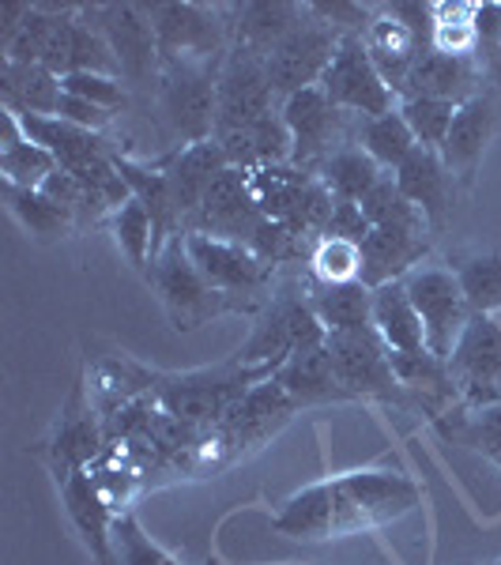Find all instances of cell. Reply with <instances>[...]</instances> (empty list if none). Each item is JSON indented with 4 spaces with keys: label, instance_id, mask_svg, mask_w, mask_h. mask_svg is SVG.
<instances>
[{
    "label": "cell",
    "instance_id": "obj_4",
    "mask_svg": "<svg viewBox=\"0 0 501 565\" xmlns=\"http://www.w3.org/2000/svg\"><path fill=\"white\" fill-rule=\"evenodd\" d=\"M159 65H218L231 50L226 8L193 0H159L148 4Z\"/></svg>",
    "mask_w": 501,
    "mask_h": 565
},
{
    "label": "cell",
    "instance_id": "obj_1",
    "mask_svg": "<svg viewBox=\"0 0 501 565\" xmlns=\"http://www.w3.org/2000/svg\"><path fill=\"white\" fill-rule=\"evenodd\" d=\"M418 505H423V487L412 476L366 468L290 494L271 516V527L298 543H328L396 524Z\"/></svg>",
    "mask_w": 501,
    "mask_h": 565
},
{
    "label": "cell",
    "instance_id": "obj_32",
    "mask_svg": "<svg viewBox=\"0 0 501 565\" xmlns=\"http://www.w3.org/2000/svg\"><path fill=\"white\" fill-rule=\"evenodd\" d=\"M0 95H4L8 109L53 117L65 90H61V76H53L45 65H4L0 61Z\"/></svg>",
    "mask_w": 501,
    "mask_h": 565
},
{
    "label": "cell",
    "instance_id": "obj_24",
    "mask_svg": "<svg viewBox=\"0 0 501 565\" xmlns=\"http://www.w3.org/2000/svg\"><path fill=\"white\" fill-rule=\"evenodd\" d=\"M373 332L385 343L388 359H434L404 279L373 290Z\"/></svg>",
    "mask_w": 501,
    "mask_h": 565
},
{
    "label": "cell",
    "instance_id": "obj_46",
    "mask_svg": "<svg viewBox=\"0 0 501 565\" xmlns=\"http://www.w3.org/2000/svg\"><path fill=\"white\" fill-rule=\"evenodd\" d=\"M61 90L84 98L90 106H103L109 114H117V109L129 103V90H125L121 76H103V72H76V76H65L61 79Z\"/></svg>",
    "mask_w": 501,
    "mask_h": 565
},
{
    "label": "cell",
    "instance_id": "obj_12",
    "mask_svg": "<svg viewBox=\"0 0 501 565\" xmlns=\"http://www.w3.org/2000/svg\"><path fill=\"white\" fill-rule=\"evenodd\" d=\"M449 370L452 396L460 407L479 412V407L501 404V324L498 317L476 313L463 328L457 351L445 362Z\"/></svg>",
    "mask_w": 501,
    "mask_h": 565
},
{
    "label": "cell",
    "instance_id": "obj_15",
    "mask_svg": "<svg viewBox=\"0 0 501 565\" xmlns=\"http://www.w3.org/2000/svg\"><path fill=\"white\" fill-rule=\"evenodd\" d=\"M79 15L114 50L117 65H121V79H129V84L159 79V45H154L148 4H90L79 8Z\"/></svg>",
    "mask_w": 501,
    "mask_h": 565
},
{
    "label": "cell",
    "instance_id": "obj_36",
    "mask_svg": "<svg viewBox=\"0 0 501 565\" xmlns=\"http://www.w3.org/2000/svg\"><path fill=\"white\" fill-rule=\"evenodd\" d=\"M4 200H8V212L20 218V226L31 238L39 242H57L65 234L79 231L76 218H72L65 207L53 204L42 189H15V185H4Z\"/></svg>",
    "mask_w": 501,
    "mask_h": 565
},
{
    "label": "cell",
    "instance_id": "obj_41",
    "mask_svg": "<svg viewBox=\"0 0 501 565\" xmlns=\"http://www.w3.org/2000/svg\"><path fill=\"white\" fill-rule=\"evenodd\" d=\"M399 114H404L407 129L415 132L418 148L426 151H441L445 148V136L452 129V117H457V103H441V98H399Z\"/></svg>",
    "mask_w": 501,
    "mask_h": 565
},
{
    "label": "cell",
    "instance_id": "obj_19",
    "mask_svg": "<svg viewBox=\"0 0 501 565\" xmlns=\"http://www.w3.org/2000/svg\"><path fill=\"white\" fill-rule=\"evenodd\" d=\"M494 132H498V103L490 90H482V95L457 106L452 129L445 136L441 159H445V167H449V174L457 178L460 189H471V181L479 174L482 154H487V143L494 140Z\"/></svg>",
    "mask_w": 501,
    "mask_h": 565
},
{
    "label": "cell",
    "instance_id": "obj_9",
    "mask_svg": "<svg viewBox=\"0 0 501 565\" xmlns=\"http://www.w3.org/2000/svg\"><path fill=\"white\" fill-rule=\"evenodd\" d=\"M223 65V61H218ZM218 65H159L154 98L178 148L215 140V79Z\"/></svg>",
    "mask_w": 501,
    "mask_h": 565
},
{
    "label": "cell",
    "instance_id": "obj_31",
    "mask_svg": "<svg viewBox=\"0 0 501 565\" xmlns=\"http://www.w3.org/2000/svg\"><path fill=\"white\" fill-rule=\"evenodd\" d=\"M4 117V143H0V174H4V185L15 189H42L45 181L57 174V159L50 151L39 148L34 140H26L20 121L12 114H0Z\"/></svg>",
    "mask_w": 501,
    "mask_h": 565
},
{
    "label": "cell",
    "instance_id": "obj_33",
    "mask_svg": "<svg viewBox=\"0 0 501 565\" xmlns=\"http://www.w3.org/2000/svg\"><path fill=\"white\" fill-rule=\"evenodd\" d=\"M317 178L324 181V189L335 200H351V204H362V200H366L388 174L370 159L366 151L359 148V143H348V148L332 151L321 162V167H317Z\"/></svg>",
    "mask_w": 501,
    "mask_h": 565
},
{
    "label": "cell",
    "instance_id": "obj_30",
    "mask_svg": "<svg viewBox=\"0 0 501 565\" xmlns=\"http://www.w3.org/2000/svg\"><path fill=\"white\" fill-rule=\"evenodd\" d=\"M309 306L321 317L324 332H362L373 328V290L366 282H343V287H324V282H309L306 287Z\"/></svg>",
    "mask_w": 501,
    "mask_h": 565
},
{
    "label": "cell",
    "instance_id": "obj_10",
    "mask_svg": "<svg viewBox=\"0 0 501 565\" xmlns=\"http://www.w3.org/2000/svg\"><path fill=\"white\" fill-rule=\"evenodd\" d=\"M279 114H284V121L290 129V143H295L290 162L302 170H313V174L328 154L348 148V143H354V136H359V117L343 114V109L321 90V84L290 95L287 103L279 106Z\"/></svg>",
    "mask_w": 501,
    "mask_h": 565
},
{
    "label": "cell",
    "instance_id": "obj_3",
    "mask_svg": "<svg viewBox=\"0 0 501 565\" xmlns=\"http://www.w3.org/2000/svg\"><path fill=\"white\" fill-rule=\"evenodd\" d=\"M148 282L154 287V295H159V302L178 332H196V328L212 324L223 313H249L242 302L226 298L223 290H215L212 282L200 276V268L185 253V234H178V238L162 245L148 271Z\"/></svg>",
    "mask_w": 501,
    "mask_h": 565
},
{
    "label": "cell",
    "instance_id": "obj_2",
    "mask_svg": "<svg viewBox=\"0 0 501 565\" xmlns=\"http://www.w3.org/2000/svg\"><path fill=\"white\" fill-rule=\"evenodd\" d=\"M276 377L271 370H249L238 362H223L215 370H196V373H170V377H151V399L159 404V412H167L178 423L193 426V430H212V426L231 412L234 404L260 381Z\"/></svg>",
    "mask_w": 501,
    "mask_h": 565
},
{
    "label": "cell",
    "instance_id": "obj_20",
    "mask_svg": "<svg viewBox=\"0 0 501 565\" xmlns=\"http://www.w3.org/2000/svg\"><path fill=\"white\" fill-rule=\"evenodd\" d=\"M362 42H366L370 61L377 65L381 76H385V84L396 90V98L404 95V84H407V76H412V68L418 65V57L430 50L388 4L377 8V15H373L370 26L362 31Z\"/></svg>",
    "mask_w": 501,
    "mask_h": 565
},
{
    "label": "cell",
    "instance_id": "obj_28",
    "mask_svg": "<svg viewBox=\"0 0 501 565\" xmlns=\"http://www.w3.org/2000/svg\"><path fill=\"white\" fill-rule=\"evenodd\" d=\"M430 238L407 231H370L362 242V282L370 290L385 287V282L407 279L418 264H426Z\"/></svg>",
    "mask_w": 501,
    "mask_h": 565
},
{
    "label": "cell",
    "instance_id": "obj_6",
    "mask_svg": "<svg viewBox=\"0 0 501 565\" xmlns=\"http://www.w3.org/2000/svg\"><path fill=\"white\" fill-rule=\"evenodd\" d=\"M253 185V196H257L264 218L271 223H284L302 238H321L324 223L332 215L335 196L324 189V181L313 174V170H302L295 162H284V167H264V170H245Z\"/></svg>",
    "mask_w": 501,
    "mask_h": 565
},
{
    "label": "cell",
    "instance_id": "obj_51",
    "mask_svg": "<svg viewBox=\"0 0 501 565\" xmlns=\"http://www.w3.org/2000/svg\"><path fill=\"white\" fill-rule=\"evenodd\" d=\"M494 565H501V562H494Z\"/></svg>",
    "mask_w": 501,
    "mask_h": 565
},
{
    "label": "cell",
    "instance_id": "obj_47",
    "mask_svg": "<svg viewBox=\"0 0 501 565\" xmlns=\"http://www.w3.org/2000/svg\"><path fill=\"white\" fill-rule=\"evenodd\" d=\"M476 31H479V65L482 72H494L501 87V4L476 8Z\"/></svg>",
    "mask_w": 501,
    "mask_h": 565
},
{
    "label": "cell",
    "instance_id": "obj_43",
    "mask_svg": "<svg viewBox=\"0 0 501 565\" xmlns=\"http://www.w3.org/2000/svg\"><path fill=\"white\" fill-rule=\"evenodd\" d=\"M449 437H457L468 449L482 452L494 468H501V404L479 407V412H468L460 407V418L452 426H441Z\"/></svg>",
    "mask_w": 501,
    "mask_h": 565
},
{
    "label": "cell",
    "instance_id": "obj_21",
    "mask_svg": "<svg viewBox=\"0 0 501 565\" xmlns=\"http://www.w3.org/2000/svg\"><path fill=\"white\" fill-rule=\"evenodd\" d=\"M393 181L399 185V193H404L418 212L426 215V223H430V231H441L445 218L452 212V200H457V178L449 174V167H445L441 151H426V148H415L407 154V162L396 170Z\"/></svg>",
    "mask_w": 501,
    "mask_h": 565
},
{
    "label": "cell",
    "instance_id": "obj_39",
    "mask_svg": "<svg viewBox=\"0 0 501 565\" xmlns=\"http://www.w3.org/2000/svg\"><path fill=\"white\" fill-rule=\"evenodd\" d=\"M460 287L468 295L471 313H490L494 317L501 309V249H482V253H468L457 264Z\"/></svg>",
    "mask_w": 501,
    "mask_h": 565
},
{
    "label": "cell",
    "instance_id": "obj_44",
    "mask_svg": "<svg viewBox=\"0 0 501 565\" xmlns=\"http://www.w3.org/2000/svg\"><path fill=\"white\" fill-rule=\"evenodd\" d=\"M114 565H181V562L174 554L162 551L132 513H121L114 521Z\"/></svg>",
    "mask_w": 501,
    "mask_h": 565
},
{
    "label": "cell",
    "instance_id": "obj_38",
    "mask_svg": "<svg viewBox=\"0 0 501 565\" xmlns=\"http://www.w3.org/2000/svg\"><path fill=\"white\" fill-rule=\"evenodd\" d=\"M362 215L370 218L373 231H407V234H423V238H430L434 234L430 223H426V215L418 212L404 193H399L393 174H388L366 200H362Z\"/></svg>",
    "mask_w": 501,
    "mask_h": 565
},
{
    "label": "cell",
    "instance_id": "obj_16",
    "mask_svg": "<svg viewBox=\"0 0 501 565\" xmlns=\"http://www.w3.org/2000/svg\"><path fill=\"white\" fill-rule=\"evenodd\" d=\"M335 45H340V34L317 20L306 4V20L268 53V76H271V87H276L279 103H287L298 90L321 84L328 65H332V57H335Z\"/></svg>",
    "mask_w": 501,
    "mask_h": 565
},
{
    "label": "cell",
    "instance_id": "obj_49",
    "mask_svg": "<svg viewBox=\"0 0 501 565\" xmlns=\"http://www.w3.org/2000/svg\"><path fill=\"white\" fill-rule=\"evenodd\" d=\"M370 218L362 215V204H351V200H335L332 204V215L324 223V234L321 238H343V242H366L370 238Z\"/></svg>",
    "mask_w": 501,
    "mask_h": 565
},
{
    "label": "cell",
    "instance_id": "obj_29",
    "mask_svg": "<svg viewBox=\"0 0 501 565\" xmlns=\"http://www.w3.org/2000/svg\"><path fill=\"white\" fill-rule=\"evenodd\" d=\"M218 143H223V151H226V162L238 170L284 167V162H290V154H295L284 114H268L238 132L218 136Z\"/></svg>",
    "mask_w": 501,
    "mask_h": 565
},
{
    "label": "cell",
    "instance_id": "obj_23",
    "mask_svg": "<svg viewBox=\"0 0 501 565\" xmlns=\"http://www.w3.org/2000/svg\"><path fill=\"white\" fill-rule=\"evenodd\" d=\"M482 72L479 57H449V53H437V50H426L418 57V65L412 68L404 84V95L399 98H412V95H423V98H441V103H468V98L482 95Z\"/></svg>",
    "mask_w": 501,
    "mask_h": 565
},
{
    "label": "cell",
    "instance_id": "obj_11",
    "mask_svg": "<svg viewBox=\"0 0 501 565\" xmlns=\"http://www.w3.org/2000/svg\"><path fill=\"white\" fill-rule=\"evenodd\" d=\"M185 253L200 268V276L212 282L215 290H223L226 298L242 302L249 313L268 306L276 268L264 264L249 245L207 238V234H185Z\"/></svg>",
    "mask_w": 501,
    "mask_h": 565
},
{
    "label": "cell",
    "instance_id": "obj_22",
    "mask_svg": "<svg viewBox=\"0 0 501 565\" xmlns=\"http://www.w3.org/2000/svg\"><path fill=\"white\" fill-rule=\"evenodd\" d=\"M61 501H65V513L72 527L79 532L84 540L87 554H90V565H114V521L117 513L109 509V501L98 494L95 479L90 471H79L61 482Z\"/></svg>",
    "mask_w": 501,
    "mask_h": 565
},
{
    "label": "cell",
    "instance_id": "obj_35",
    "mask_svg": "<svg viewBox=\"0 0 501 565\" xmlns=\"http://www.w3.org/2000/svg\"><path fill=\"white\" fill-rule=\"evenodd\" d=\"M109 226H114V242H117V249L125 253V260H129L140 276H148L154 257H159V231H154V218L148 207L136 196H129L109 215Z\"/></svg>",
    "mask_w": 501,
    "mask_h": 565
},
{
    "label": "cell",
    "instance_id": "obj_45",
    "mask_svg": "<svg viewBox=\"0 0 501 565\" xmlns=\"http://www.w3.org/2000/svg\"><path fill=\"white\" fill-rule=\"evenodd\" d=\"M309 242H313V238H302V234H295L290 226L264 218L260 231L253 234L249 249L257 253V257H260L264 264L279 268V264H298V260H302V257H306V249H309ZM309 253H313V249H309Z\"/></svg>",
    "mask_w": 501,
    "mask_h": 565
},
{
    "label": "cell",
    "instance_id": "obj_26",
    "mask_svg": "<svg viewBox=\"0 0 501 565\" xmlns=\"http://www.w3.org/2000/svg\"><path fill=\"white\" fill-rule=\"evenodd\" d=\"M231 167L226 162V151L218 140H204V143H193V148H178L162 162V174H167L170 189H174V200H178V212H181V231H185L189 215L200 207V200L212 189V181Z\"/></svg>",
    "mask_w": 501,
    "mask_h": 565
},
{
    "label": "cell",
    "instance_id": "obj_5",
    "mask_svg": "<svg viewBox=\"0 0 501 565\" xmlns=\"http://www.w3.org/2000/svg\"><path fill=\"white\" fill-rule=\"evenodd\" d=\"M328 340L321 317L309 306V295L302 290H284V295L268 298V306L260 309L257 324H253L249 340L242 343V351L234 354L238 366L249 370H271L276 373L290 354L306 348H321Z\"/></svg>",
    "mask_w": 501,
    "mask_h": 565
},
{
    "label": "cell",
    "instance_id": "obj_42",
    "mask_svg": "<svg viewBox=\"0 0 501 565\" xmlns=\"http://www.w3.org/2000/svg\"><path fill=\"white\" fill-rule=\"evenodd\" d=\"M309 271H313V282H324V287L362 282V245L343 238H317L313 253H309Z\"/></svg>",
    "mask_w": 501,
    "mask_h": 565
},
{
    "label": "cell",
    "instance_id": "obj_8",
    "mask_svg": "<svg viewBox=\"0 0 501 565\" xmlns=\"http://www.w3.org/2000/svg\"><path fill=\"white\" fill-rule=\"evenodd\" d=\"M407 298H412L418 321H423L426 343L437 362H449V354L457 351L463 328L476 313L468 306V295L460 287L457 268H445V264H418L412 276L404 279Z\"/></svg>",
    "mask_w": 501,
    "mask_h": 565
},
{
    "label": "cell",
    "instance_id": "obj_25",
    "mask_svg": "<svg viewBox=\"0 0 501 565\" xmlns=\"http://www.w3.org/2000/svg\"><path fill=\"white\" fill-rule=\"evenodd\" d=\"M302 20H306V4H290V0H245V4H226L231 45L257 50L264 57H268Z\"/></svg>",
    "mask_w": 501,
    "mask_h": 565
},
{
    "label": "cell",
    "instance_id": "obj_17",
    "mask_svg": "<svg viewBox=\"0 0 501 565\" xmlns=\"http://www.w3.org/2000/svg\"><path fill=\"white\" fill-rule=\"evenodd\" d=\"M264 212L253 196L249 174L238 167H226L223 174L212 181V189L200 200V207L189 215L185 234H207V238L238 242L249 245L253 234L260 231Z\"/></svg>",
    "mask_w": 501,
    "mask_h": 565
},
{
    "label": "cell",
    "instance_id": "obj_37",
    "mask_svg": "<svg viewBox=\"0 0 501 565\" xmlns=\"http://www.w3.org/2000/svg\"><path fill=\"white\" fill-rule=\"evenodd\" d=\"M72 4H31V12L23 15V23L15 26V34L0 45L4 53V65H42L45 50L53 42V31H57L61 15L68 12Z\"/></svg>",
    "mask_w": 501,
    "mask_h": 565
},
{
    "label": "cell",
    "instance_id": "obj_14",
    "mask_svg": "<svg viewBox=\"0 0 501 565\" xmlns=\"http://www.w3.org/2000/svg\"><path fill=\"white\" fill-rule=\"evenodd\" d=\"M328 354H332L335 377H340L351 399H385V404L404 399V385H399L393 370V359H388L385 343L377 340L373 328L332 332L328 335Z\"/></svg>",
    "mask_w": 501,
    "mask_h": 565
},
{
    "label": "cell",
    "instance_id": "obj_34",
    "mask_svg": "<svg viewBox=\"0 0 501 565\" xmlns=\"http://www.w3.org/2000/svg\"><path fill=\"white\" fill-rule=\"evenodd\" d=\"M354 143H359V148L366 151L370 159L385 170V174H396V170L407 162V154L418 148L415 132L407 129V121H404L399 109L359 121V136H354Z\"/></svg>",
    "mask_w": 501,
    "mask_h": 565
},
{
    "label": "cell",
    "instance_id": "obj_18",
    "mask_svg": "<svg viewBox=\"0 0 501 565\" xmlns=\"http://www.w3.org/2000/svg\"><path fill=\"white\" fill-rule=\"evenodd\" d=\"M103 426H98V412L90 407V396L84 385L68 392L65 407L57 415L50 441H45V463H50L57 487L79 471H90L95 460L103 457Z\"/></svg>",
    "mask_w": 501,
    "mask_h": 565
},
{
    "label": "cell",
    "instance_id": "obj_50",
    "mask_svg": "<svg viewBox=\"0 0 501 565\" xmlns=\"http://www.w3.org/2000/svg\"><path fill=\"white\" fill-rule=\"evenodd\" d=\"M53 117H65V121L72 125H79V129H90V132H103L109 121H114V114L103 106H90L84 103V98H76V95H61V103H57V114Z\"/></svg>",
    "mask_w": 501,
    "mask_h": 565
},
{
    "label": "cell",
    "instance_id": "obj_40",
    "mask_svg": "<svg viewBox=\"0 0 501 565\" xmlns=\"http://www.w3.org/2000/svg\"><path fill=\"white\" fill-rule=\"evenodd\" d=\"M476 8L479 4H434L430 50L449 53V57H479Z\"/></svg>",
    "mask_w": 501,
    "mask_h": 565
},
{
    "label": "cell",
    "instance_id": "obj_48",
    "mask_svg": "<svg viewBox=\"0 0 501 565\" xmlns=\"http://www.w3.org/2000/svg\"><path fill=\"white\" fill-rule=\"evenodd\" d=\"M309 12L317 15L321 23L332 26L340 39H348V34H362L370 26V20L377 12L366 4H351V0H332V4H309Z\"/></svg>",
    "mask_w": 501,
    "mask_h": 565
},
{
    "label": "cell",
    "instance_id": "obj_13",
    "mask_svg": "<svg viewBox=\"0 0 501 565\" xmlns=\"http://www.w3.org/2000/svg\"><path fill=\"white\" fill-rule=\"evenodd\" d=\"M321 90L343 109V114L359 117V121L393 114V109L399 106L396 90L385 84V76H381L377 65L370 61L362 34H348V39H340L332 65H328L324 79H321Z\"/></svg>",
    "mask_w": 501,
    "mask_h": 565
},
{
    "label": "cell",
    "instance_id": "obj_27",
    "mask_svg": "<svg viewBox=\"0 0 501 565\" xmlns=\"http://www.w3.org/2000/svg\"><path fill=\"white\" fill-rule=\"evenodd\" d=\"M276 381L279 388L290 396L295 407H321V404H340V399H351L343 392L340 377H335V366H332V354H328V340L321 348H306L298 354H290L284 366L276 370Z\"/></svg>",
    "mask_w": 501,
    "mask_h": 565
},
{
    "label": "cell",
    "instance_id": "obj_7",
    "mask_svg": "<svg viewBox=\"0 0 501 565\" xmlns=\"http://www.w3.org/2000/svg\"><path fill=\"white\" fill-rule=\"evenodd\" d=\"M279 106L284 103L271 87L268 57L257 50H245V45H231L215 79V140L268 114H279Z\"/></svg>",
    "mask_w": 501,
    "mask_h": 565
}]
</instances>
